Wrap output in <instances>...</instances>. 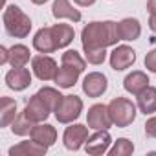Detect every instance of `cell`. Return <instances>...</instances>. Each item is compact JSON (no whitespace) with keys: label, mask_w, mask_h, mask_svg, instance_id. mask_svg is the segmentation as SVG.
<instances>
[{"label":"cell","mask_w":156,"mask_h":156,"mask_svg":"<svg viewBox=\"0 0 156 156\" xmlns=\"http://www.w3.org/2000/svg\"><path fill=\"white\" fill-rule=\"evenodd\" d=\"M50 112H51V110L46 107V103H44L37 94L28 101V105H26V108H24V114H26L31 121H35V123L46 121L48 116H50Z\"/></svg>","instance_id":"obj_12"},{"label":"cell","mask_w":156,"mask_h":156,"mask_svg":"<svg viewBox=\"0 0 156 156\" xmlns=\"http://www.w3.org/2000/svg\"><path fill=\"white\" fill-rule=\"evenodd\" d=\"M6 83L11 90L22 92L31 85V73L28 68H13L6 73Z\"/></svg>","instance_id":"obj_11"},{"label":"cell","mask_w":156,"mask_h":156,"mask_svg":"<svg viewBox=\"0 0 156 156\" xmlns=\"http://www.w3.org/2000/svg\"><path fill=\"white\" fill-rule=\"evenodd\" d=\"M31 70L41 81H50V79H55V73H57L59 68H57V62L51 57L35 55L31 59Z\"/></svg>","instance_id":"obj_6"},{"label":"cell","mask_w":156,"mask_h":156,"mask_svg":"<svg viewBox=\"0 0 156 156\" xmlns=\"http://www.w3.org/2000/svg\"><path fill=\"white\" fill-rule=\"evenodd\" d=\"M145 134L149 138H156V116L149 118L147 123H145Z\"/></svg>","instance_id":"obj_30"},{"label":"cell","mask_w":156,"mask_h":156,"mask_svg":"<svg viewBox=\"0 0 156 156\" xmlns=\"http://www.w3.org/2000/svg\"><path fill=\"white\" fill-rule=\"evenodd\" d=\"M147 11L149 15H156V0H147Z\"/></svg>","instance_id":"obj_32"},{"label":"cell","mask_w":156,"mask_h":156,"mask_svg":"<svg viewBox=\"0 0 156 156\" xmlns=\"http://www.w3.org/2000/svg\"><path fill=\"white\" fill-rule=\"evenodd\" d=\"M118 33L121 41H136L141 35V24L138 19H123L118 22Z\"/></svg>","instance_id":"obj_18"},{"label":"cell","mask_w":156,"mask_h":156,"mask_svg":"<svg viewBox=\"0 0 156 156\" xmlns=\"http://www.w3.org/2000/svg\"><path fill=\"white\" fill-rule=\"evenodd\" d=\"M2 20H4V28H6V33L15 37V39H24L30 35L31 31V19L19 8V6H8L4 15H2Z\"/></svg>","instance_id":"obj_2"},{"label":"cell","mask_w":156,"mask_h":156,"mask_svg":"<svg viewBox=\"0 0 156 156\" xmlns=\"http://www.w3.org/2000/svg\"><path fill=\"white\" fill-rule=\"evenodd\" d=\"M51 13L55 19H70L72 22H79L81 20V13L79 9H75L68 0H55L51 6Z\"/></svg>","instance_id":"obj_17"},{"label":"cell","mask_w":156,"mask_h":156,"mask_svg":"<svg viewBox=\"0 0 156 156\" xmlns=\"http://www.w3.org/2000/svg\"><path fill=\"white\" fill-rule=\"evenodd\" d=\"M87 123L90 129L94 130H108L114 123H112V118L108 114V107L105 105H92L88 108V114H87Z\"/></svg>","instance_id":"obj_5"},{"label":"cell","mask_w":156,"mask_h":156,"mask_svg":"<svg viewBox=\"0 0 156 156\" xmlns=\"http://www.w3.org/2000/svg\"><path fill=\"white\" fill-rule=\"evenodd\" d=\"M136 61V51L130 48V46H118L112 53H110V66L112 70L116 72H121V70H127L134 64Z\"/></svg>","instance_id":"obj_9"},{"label":"cell","mask_w":156,"mask_h":156,"mask_svg":"<svg viewBox=\"0 0 156 156\" xmlns=\"http://www.w3.org/2000/svg\"><path fill=\"white\" fill-rule=\"evenodd\" d=\"M149 83H151V81H149L147 73H143V72L136 70V72H132V73H129V75L125 77L123 87H125V90H127L129 94L138 96L141 90H145V88L149 87Z\"/></svg>","instance_id":"obj_15"},{"label":"cell","mask_w":156,"mask_h":156,"mask_svg":"<svg viewBox=\"0 0 156 156\" xmlns=\"http://www.w3.org/2000/svg\"><path fill=\"white\" fill-rule=\"evenodd\" d=\"M48 151L46 145H41L39 141L31 140V141H20L19 145L9 149V156L20 154V156H44Z\"/></svg>","instance_id":"obj_16"},{"label":"cell","mask_w":156,"mask_h":156,"mask_svg":"<svg viewBox=\"0 0 156 156\" xmlns=\"http://www.w3.org/2000/svg\"><path fill=\"white\" fill-rule=\"evenodd\" d=\"M110 134L108 130H98L96 134L88 136V140L85 141V151L92 156H99V154H105L110 147Z\"/></svg>","instance_id":"obj_10"},{"label":"cell","mask_w":156,"mask_h":156,"mask_svg":"<svg viewBox=\"0 0 156 156\" xmlns=\"http://www.w3.org/2000/svg\"><path fill=\"white\" fill-rule=\"evenodd\" d=\"M31 2H33V4H37V6H42V4H46V2H48V0H31Z\"/></svg>","instance_id":"obj_35"},{"label":"cell","mask_w":156,"mask_h":156,"mask_svg":"<svg viewBox=\"0 0 156 156\" xmlns=\"http://www.w3.org/2000/svg\"><path fill=\"white\" fill-rule=\"evenodd\" d=\"M35 125H37V123L31 121V119L22 112V114H19V116L15 118V121L11 123V130H13V134H17V136H26V134H31V130H33Z\"/></svg>","instance_id":"obj_25"},{"label":"cell","mask_w":156,"mask_h":156,"mask_svg":"<svg viewBox=\"0 0 156 156\" xmlns=\"http://www.w3.org/2000/svg\"><path fill=\"white\" fill-rule=\"evenodd\" d=\"M83 112V101L77 96H64L62 103L59 105V108L55 110V118L59 123H72L73 119H77Z\"/></svg>","instance_id":"obj_4"},{"label":"cell","mask_w":156,"mask_h":156,"mask_svg":"<svg viewBox=\"0 0 156 156\" xmlns=\"http://www.w3.org/2000/svg\"><path fill=\"white\" fill-rule=\"evenodd\" d=\"M37 96L46 103V107H48L51 112H55V110L59 108V105L62 103V99H64V96H62L59 90L51 88V87H42V88L37 92Z\"/></svg>","instance_id":"obj_23"},{"label":"cell","mask_w":156,"mask_h":156,"mask_svg":"<svg viewBox=\"0 0 156 156\" xmlns=\"http://www.w3.org/2000/svg\"><path fill=\"white\" fill-rule=\"evenodd\" d=\"M30 62V48L24 44H15L9 48V64L13 68H24Z\"/></svg>","instance_id":"obj_22"},{"label":"cell","mask_w":156,"mask_h":156,"mask_svg":"<svg viewBox=\"0 0 156 156\" xmlns=\"http://www.w3.org/2000/svg\"><path fill=\"white\" fill-rule=\"evenodd\" d=\"M119 33H118V24L112 20L105 22H90L88 26L83 28L81 31V42L83 50H92V48H107L118 44Z\"/></svg>","instance_id":"obj_1"},{"label":"cell","mask_w":156,"mask_h":156,"mask_svg":"<svg viewBox=\"0 0 156 156\" xmlns=\"http://www.w3.org/2000/svg\"><path fill=\"white\" fill-rule=\"evenodd\" d=\"M87 61L90 64H103L107 59V50L105 48H92V50H85Z\"/></svg>","instance_id":"obj_28"},{"label":"cell","mask_w":156,"mask_h":156,"mask_svg":"<svg viewBox=\"0 0 156 156\" xmlns=\"http://www.w3.org/2000/svg\"><path fill=\"white\" fill-rule=\"evenodd\" d=\"M145 66L149 72L156 73V50H151L147 55H145Z\"/></svg>","instance_id":"obj_29"},{"label":"cell","mask_w":156,"mask_h":156,"mask_svg":"<svg viewBox=\"0 0 156 156\" xmlns=\"http://www.w3.org/2000/svg\"><path fill=\"white\" fill-rule=\"evenodd\" d=\"M30 136H31V140L39 141L41 145L51 147L55 143V140H57V130H55V127H51L48 123H37Z\"/></svg>","instance_id":"obj_14"},{"label":"cell","mask_w":156,"mask_h":156,"mask_svg":"<svg viewBox=\"0 0 156 156\" xmlns=\"http://www.w3.org/2000/svg\"><path fill=\"white\" fill-rule=\"evenodd\" d=\"M149 28L156 33V15H151V19H149Z\"/></svg>","instance_id":"obj_34"},{"label":"cell","mask_w":156,"mask_h":156,"mask_svg":"<svg viewBox=\"0 0 156 156\" xmlns=\"http://www.w3.org/2000/svg\"><path fill=\"white\" fill-rule=\"evenodd\" d=\"M108 88V81H107V77L99 72H92L85 77V81H83V92L88 96V98H99L107 92Z\"/></svg>","instance_id":"obj_8"},{"label":"cell","mask_w":156,"mask_h":156,"mask_svg":"<svg viewBox=\"0 0 156 156\" xmlns=\"http://www.w3.org/2000/svg\"><path fill=\"white\" fill-rule=\"evenodd\" d=\"M0 62L2 64H6V62H9V50L8 48H0Z\"/></svg>","instance_id":"obj_31"},{"label":"cell","mask_w":156,"mask_h":156,"mask_svg":"<svg viewBox=\"0 0 156 156\" xmlns=\"http://www.w3.org/2000/svg\"><path fill=\"white\" fill-rule=\"evenodd\" d=\"M79 73H81L79 70L62 64V66L57 70L53 81H55V85H57L59 88H72V87L77 83V77H79Z\"/></svg>","instance_id":"obj_19"},{"label":"cell","mask_w":156,"mask_h":156,"mask_svg":"<svg viewBox=\"0 0 156 156\" xmlns=\"http://www.w3.org/2000/svg\"><path fill=\"white\" fill-rule=\"evenodd\" d=\"M51 33H53V39H55L57 50L66 48L75 37V31H73V28L70 24H55V26H51Z\"/></svg>","instance_id":"obj_21"},{"label":"cell","mask_w":156,"mask_h":156,"mask_svg":"<svg viewBox=\"0 0 156 156\" xmlns=\"http://www.w3.org/2000/svg\"><path fill=\"white\" fill-rule=\"evenodd\" d=\"M17 118V103L11 98H2L0 103V127H8Z\"/></svg>","instance_id":"obj_24"},{"label":"cell","mask_w":156,"mask_h":156,"mask_svg":"<svg viewBox=\"0 0 156 156\" xmlns=\"http://www.w3.org/2000/svg\"><path fill=\"white\" fill-rule=\"evenodd\" d=\"M138 108H140V112H143L145 116L156 112V88H154V87L149 85L145 90H141V92L138 94Z\"/></svg>","instance_id":"obj_20"},{"label":"cell","mask_w":156,"mask_h":156,"mask_svg":"<svg viewBox=\"0 0 156 156\" xmlns=\"http://www.w3.org/2000/svg\"><path fill=\"white\" fill-rule=\"evenodd\" d=\"M134 152V145L132 141H129L127 138H119L112 149H108V154L110 156H129Z\"/></svg>","instance_id":"obj_27"},{"label":"cell","mask_w":156,"mask_h":156,"mask_svg":"<svg viewBox=\"0 0 156 156\" xmlns=\"http://www.w3.org/2000/svg\"><path fill=\"white\" fill-rule=\"evenodd\" d=\"M87 140H88V127L79 125V123H75L72 127H66L64 136H62L64 147L70 149V151H79Z\"/></svg>","instance_id":"obj_7"},{"label":"cell","mask_w":156,"mask_h":156,"mask_svg":"<svg viewBox=\"0 0 156 156\" xmlns=\"http://www.w3.org/2000/svg\"><path fill=\"white\" fill-rule=\"evenodd\" d=\"M108 114L116 127L125 129L136 119V105L127 98H114L108 103Z\"/></svg>","instance_id":"obj_3"},{"label":"cell","mask_w":156,"mask_h":156,"mask_svg":"<svg viewBox=\"0 0 156 156\" xmlns=\"http://www.w3.org/2000/svg\"><path fill=\"white\" fill-rule=\"evenodd\" d=\"M33 48L37 51H41V53H51V51L57 50L51 28H41L35 33V37H33Z\"/></svg>","instance_id":"obj_13"},{"label":"cell","mask_w":156,"mask_h":156,"mask_svg":"<svg viewBox=\"0 0 156 156\" xmlns=\"http://www.w3.org/2000/svg\"><path fill=\"white\" fill-rule=\"evenodd\" d=\"M73 2H75L77 6H83V8H88V6L96 4V0H73Z\"/></svg>","instance_id":"obj_33"},{"label":"cell","mask_w":156,"mask_h":156,"mask_svg":"<svg viewBox=\"0 0 156 156\" xmlns=\"http://www.w3.org/2000/svg\"><path fill=\"white\" fill-rule=\"evenodd\" d=\"M62 64H66V66H72V68H75V70H79V72H83L85 68H87V62H85V59L77 53L75 50H66L64 53H62Z\"/></svg>","instance_id":"obj_26"}]
</instances>
